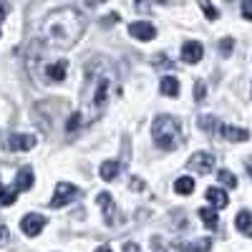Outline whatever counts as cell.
Here are the masks:
<instances>
[{
    "instance_id": "1",
    "label": "cell",
    "mask_w": 252,
    "mask_h": 252,
    "mask_svg": "<svg viewBox=\"0 0 252 252\" xmlns=\"http://www.w3.org/2000/svg\"><path fill=\"white\" fill-rule=\"evenodd\" d=\"M114 96V66L106 58H94L86 66V83L81 91V106H78V119L81 126H91L103 116L109 109Z\"/></svg>"
},
{
    "instance_id": "2",
    "label": "cell",
    "mask_w": 252,
    "mask_h": 252,
    "mask_svg": "<svg viewBox=\"0 0 252 252\" xmlns=\"http://www.w3.org/2000/svg\"><path fill=\"white\" fill-rule=\"evenodd\" d=\"M83 31H86V18H83V13L66 5V8H58L56 13H51L46 18L43 28H40V40L51 48L68 51L78 43Z\"/></svg>"
},
{
    "instance_id": "3",
    "label": "cell",
    "mask_w": 252,
    "mask_h": 252,
    "mask_svg": "<svg viewBox=\"0 0 252 252\" xmlns=\"http://www.w3.org/2000/svg\"><path fill=\"white\" fill-rule=\"evenodd\" d=\"M154 141H157V146H161V149H166V152L182 146L184 144V126H182V121L169 116V114L157 116V121H154Z\"/></svg>"
},
{
    "instance_id": "4",
    "label": "cell",
    "mask_w": 252,
    "mask_h": 252,
    "mask_svg": "<svg viewBox=\"0 0 252 252\" xmlns=\"http://www.w3.org/2000/svg\"><path fill=\"white\" fill-rule=\"evenodd\" d=\"M73 197H78V187H73L71 182H58L56 192H53V199H51V207H63V204H68Z\"/></svg>"
},
{
    "instance_id": "5",
    "label": "cell",
    "mask_w": 252,
    "mask_h": 252,
    "mask_svg": "<svg viewBox=\"0 0 252 252\" xmlns=\"http://www.w3.org/2000/svg\"><path fill=\"white\" fill-rule=\"evenodd\" d=\"M35 136L33 134H10L8 139H5V149L8 152H28V149H33L35 146Z\"/></svg>"
},
{
    "instance_id": "6",
    "label": "cell",
    "mask_w": 252,
    "mask_h": 252,
    "mask_svg": "<svg viewBox=\"0 0 252 252\" xmlns=\"http://www.w3.org/2000/svg\"><path fill=\"white\" fill-rule=\"evenodd\" d=\"M187 164H189V169H194L197 174H209L215 169V157L209 152H197V154H192V159Z\"/></svg>"
},
{
    "instance_id": "7",
    "label": "cell",
    "mask_w": 252,
    "mask_h": 252,
    "mask_svg": "<svg viewBox=\"0 0 252 252\" xmlns=\"http://www.w3.org/2000/svg\"><path fill=\"white\" fill-rule=\"evenodd\" d=\"M98 207H101V212H103V220H106V224H119V212H116V207H114V199L109 192H101L98 197Z\"/></svg>"
},
{
    "instance_id": "8",
    "label": "cell",
    "mask_w": 252,
    "mask_h": 252,
    "mask_svg": "<svg viewBox=\"0 0 252 252\" xmlns=\"http://www.w3.org/2000/svg\"><path fill=\"white\" fill-rule=\"evenodd\" d=\"M43 227H46V217L43 215H26L23 217V222H20V229L28 235V237H35V235H40L43 232Z\"/></svg>"
},
{
    "instance_id": "9",
    "label": "cell",
    "mask_w": 252,
    "mask_h": 252,
    "mask_svg": "<svg viewBox=\"0 0 252 252\" xmlns=\"http://www.w3.org/2000/svg\"><path fill=\"white\" fill-rule=\"evenodd\" d=\"M129 33H131L136 40H144V43H146V40H152V38L157 35V28L149 23V20H136V23L129 26Z\"/></svg>"
},
{
    "instance_id": "10",
    "label": "cell",
    "mask_w": 252,
    "mask_h": 252,
    "mask_svg": "<svg viewBox=\"0 0 252 252\" xmlns=\"http://www.w3.org/2000/svg\"><path fill=\"white\" fill-rule=\"evenodd\" d=\"M66 68H68V63L66 61H56V63H48L46 66V83H61V81H66Z\"/></svg>"
},
{
    "instance_id": "11",
    "label": "cell",
    "mask_w": 252,
    "mask_h": 252,
    "mask_svg": "<svg viewBox=\"0 0 252 252\" xmlns=\"http://www.w3.org/2000/svg\"><path fill=\"white\" fill-rule=\"evenodd\" d=\"M217 136L227 139V141H247L250 139V131L247 129H237V126H227V124H220V129H217Z\"/></svg>"
},
{
    "instance_id": "12",
    "label": "cell",
    "mask_w": 252,
    "mask_h": 252,
    "mask_svg": "<svg viewBox=\"0 0 252 252\" xmlns=\"http://www.w3.org/2000/svg\"><path fill=\"white\" fill-rule=\"evenodd\" d=\"M202 53H204V48H202L199 40H187L182 46V61L184 63H197L202 58Z\"/></svg>"
},
{
    "instance_id": "13",
    "label": "cell",
    "mask_w": 252,
    "mask_h": 252,
    "mask_svg": "<svg viewBox=\"0 0 252 252\" xmlns=\"http://www.w3.org/2000/svg\"><path fill=\"white\" fill-rule=\"evenodd\" d=\"M207 199L212 202V207H217V209H222V207L229 204L227 192H224V189H220V187H209V189H207Z\"/></svg>"
},
{
    "instance_id": "14",
    "label": "cell",
    "mask_w": 252,
    "mask_h": 252,
    "mask_svg": "<svg viewBox=\"0 0 252 252\" xmlns=\"http://www.w3.org/2000/svg\"><path fill=\"white\" fill-rule=\"evenodd\" d=\"M18 192H26V189L33 187V169L31 166H26V169H20V174L15 177V184H13Z\"/></svg>"
},
{
    "instance_id": "15",
    "label": "cell",
    "mask_w": 252,
    "mask_h": 252,
    "mask_svg": "<svg viewBox=\"0 0 252 252\" xmlns=\"http://www.w3.org/2000/svg\"><path fill=\"white\" fill-rule=\"evenodd\" d=\"M119 172H121V164H119V161H103V164H101V169H98V174H101V179H103V182L116 179V177H119Z\"/></svg>"
},
{
    "instance_id": "16",
    "label": "cell",
    "mask_w": 252,
    "mask_h": 252,
    "mask_svg": "<svg viewBox=\"0 0 252 252\" xmlns=\"http://www.w3.org/2000/svg\"><path fill=\"white\" fill-rule=\"evenodd\" d=\"M235 224H237V229H240L242 235L252 237V215L247 212V209H242V212L235 217Z\"/></svg>"
},
{
    "instance_id": "17",
    "label": "cell",
    "mask_w": 252,
    "mask_h": 252,
    "mask_svg": "<svg viewBox=\"0 0 252 252\" xmlns=\"http://www.w3.org/2000/svg\"><path fill=\"white\" fill-rule=\"evenodd\" d=\"M159 91H161L164 96H177V94H179V81H177L174 76H164L161 83H159Z\"/></svg>"
},
{
    "instance_id": "18",
    "label": "cell",
    "mask_w": 252,
    "mask_h": 252,
    "mask_svg": "<svg viewBox=\"0 0 252 252\" xmlns=\"http://www.w3.org/2000/svg\"><path fill=\"white\" fill-rule=\"evenodd\" d=\"M199 217H202L204 227H207V229H212V232H215V229L220 227V220H217V212H215V209L202 207V209H199Z\"/></svg>"
},
{
    "instance_id": "19",
    "label": "cell",
    "mask_w": 252,
    "mask_h": 252,
    "mask_svg": "<svg viewBox=\"0 0 252 252\" xmlns=\"http://www.w3.org/2000/svg\"><path fill=\"white\" fill-rule=\"evenodd\" d=\"M174 189H177V194H192L194 192V179L192 177H179L174 182Z\"/></svg>"
},
{
    "instance_id": "20",
    "label": "cell",
    "mask_w": 252,
    "mask_h": 252,
    "mask_svg": "<svg viewBox=\"0 0 252 252\" xmlns=\"http://www.w3.org/2000/svg\"><path fill=\"white\" fill-rule=\"evenodd\" d=\"M199 126L207 131V134H212V136H217V129H220V121L215 119V116H202L199 119Z\"/></svg>"
},
{
    "instance_id": "21",
    "label": "cell",
    "mask_w": 252,
    "mask_h": 252,
    "mask_svg": "<svg viewBox=\"0 0 252 252\" xmlns=\"http://www.w3.org/2000/svg\"><path fill=\"white\" fill-rule=\"evenodd\" d=\"M18 199V189L15 187H8V189H0V204L8 207V204H15Z\"/></svg>"
},
{
    "instance_id": "22",
    "label": "cell",
    "mask_w": 252,
    "mask_h": 252,
    "mask_svg": "<svg viewBox=\"0 0 252 252\" xmlns=\"http://www.w3.org/2000/svg\"><path fill=\"white\" fill-rule=\"evenodd\" d=\"M217 179H220L224 187H229V189L237 187V177H235L232 172H227V169H220V172H217Z\"/></svg>"
},
{
    "instance_id": "23",
    "label": "cell",
    "mask_w": 252,
    "mask_h": 252,
    "mask_svg": "<svg viewBox=\"0 0 252 252\" xmlns=\"http://www.w3.org/2000/svg\"><path fill=\"white\" fill-rule=\"evenodd\" d=\"M154 66H159V68H172V61L161 53V56H154Z\"/></svg>"
},
{
    "instance_id": "24",
    "label": "cell",
    "mask_w": 252,
    "mask_h": 252,
    "mask_svg": "<svg viewBox=\"0 0 252 252\" xmlns=\"http://www.w3.org/2000/svg\"><path fill=\"white\" fill-rule=\"evenodd\" d=\"M202 10L207 13V18H209V20H217V15H220V13H217V8H215V5H209V3H202Z\"/></svg>"
},
{
    "instance_id": "25",
    "label": "cell",
    "mask_w": 252,
    "mask_h": 252,
    "mask_svg": "<svg viewBox=\"0 0 252 252\" xmlns=\"http://www.w3.org/2000/svg\"><path fill=\"white\" fill-rule=\"evenodd\" d=\"M220 51H222V56H229V53H232V38H222Z\"/></svg>"
},
{
    "instance_id": "26",
    "label": "cell",
    "mask_w": 252,
    "mask_h": 252,
    "mask_svg": "<svg viewBox=\"0 0 252 252\" xmlns=\"http://www.w3.org/2000/svg\"><path fill=\"white\" fill-rule=\"evenodd\" d=\"M204 94H207V91H204V83H202V81H197V83H194V98H197V101H202V98H204Z\"/></svg>"
},
{
    "instance_id": "27",
    "label": "cell",
    "mask_w": 252,
    "mask_h": 252,
    "mask_svg": "<svg viewBox=\"0 0 252 252\" xmlns=\"http://www.w3.org/2000/svg\"><path fill=\"white\" fill-rule=\"evenodd\" d=\"M10 242V235H8V227L0 222V245H8Z\"/></svg>"
},
{
    "instance_id": "28",
    "label": "cell",
    "mask_w": 252,
    "mask_h": 252,
    "mask_svg": "<svg viewBox=\"0 0 252 252\" xmlns=\"http://www.w3.org/2000/svg\"><path fill=\"white\" fill-rule=\"evenodd\" d=\"M242 15L247 20H252V0H245V3H242Z\"/></svg>"
},
{
    "instance_id": "29",
    "label": "cell",
    "mask_w": 252,
    "mask_h": 252,
    "mask_svg": "<svg viewBox=\"0 0 252 252\" xmlns=\"http://www.w3.org/2000/svg\"><path fill=\"white\" fill-rule=\"evenodd\" d=\"M101 23H103V26H111V23H119V15H116V13H111V15H106V18H103Z\"/></svg>"
},
{
    "instance_id": "30",
    "label": "cell",
    "mask_w": 252,
    "mask_h": 252,
    "mask_svg": "<svg viewBox=\"0 0 252 252\" xmlns=\"http://www.w3.org/2000/svg\"><path fill=\"white\" fill-rule=\"evenodd\" d=\"M131 189H136V192H141V189H144V182L134 177V179H131Z\"/></svg>"
},
{
    "instance_id": "31",
    "label": "cell",
    "mask_w": 252,
    "mask_h": 252,
    "mask_svg": "<svg viewBox=\"0 0 252 252\" xmlns=\"http://www.w3.org/2000/svg\"><path fill=\"white\" fill-rule=\"evenodd\" d=\"M245 166H247V172L252 174V157H247V159H245Z\"/></svg>"
},
{
    "instance_id": "32",
    "label": "cell",
    "mask_w": 252,
    "mask_h": 252,
    "mask_svg": "<svg viewBox=\"0 0 252 252\" xmlns=\"http://www.w3.org/2000/svg\"><path fill=\"white\" fill-rule=\"evenodd\" d=\"M126 252H139V245H126Z\"/></svg>"
},
{
    "instance_id": "33",
    "label": "cell",
    "mask_w": 252,
    "mask_h": 252,
    "mask_svg": "<svg viewBox=\"0 0 252 252\" xmlns=\"http://www.w3.org/2000/svg\"><path fill=\"white\" fill-rule=\"evenodd\" d=\"M5 13H8V8H5L3 3H0V20H3V18H5Z\"/></svg>"
},
{
    "instance_id": "34",
    "label": "cell",
    "mask_w": 252,
    "mask_h": 252,
    "mask_svg": "<svg viewBox=\"0 0 252 252\" xmlns=\"http://www.w3.org/2000/svg\"><path fill=\"white\" fill-rule=\"evenodd\" d=\"M96 252H111V247H109V245H101V247H98Z\"/></svg>"
},
{
    "instance_id": "35",
    "label": "cell",
    "mask_w": 252,
    "mask_h": 252,
    "mask_svg": "<svg viewBox=\"0 0 252 252\" xmlns=\"http://www.w3.org/2000/svg\"><path fill=\"white\" fill-rule=\"evenodd\" d=\"M0 189H3V187H0Z\"/></svg>"
}]
</instances>
